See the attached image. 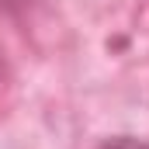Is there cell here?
Wrapping results in <instances>:
<instances>
[{
  "instance_id": "obj_1",
  "label": "cell",
  "mask_w": 149,
  "mask_h": 149,
  "mask_svg": "<svg viewBox=\"0 0 149 149\" xmlns=\"http://www.w3.org/2000/svg\"><path fill=\"white\" fill-rule=\"evenodd\" d=\"M97 149H149V142L135 139V135H114V139H104Z\"/></svg>"
}]
</instances>
